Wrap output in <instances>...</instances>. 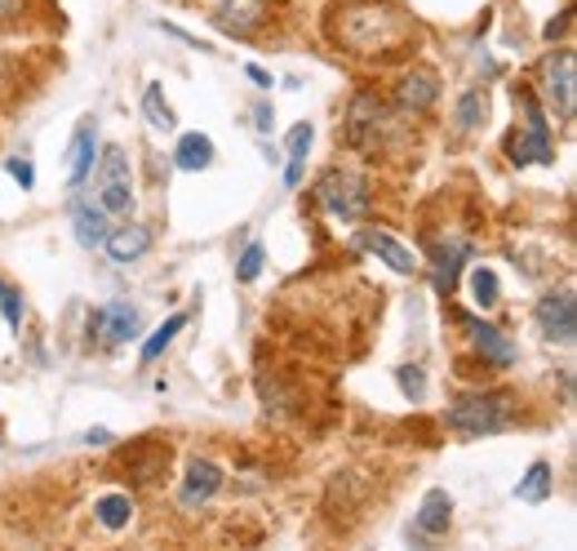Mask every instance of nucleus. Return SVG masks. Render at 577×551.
Segmentation results:
<instances>
[{
  "mask_svg": "<svg viewBox=\"0 0 577 551\" xmlns=\"http://www.w3.org/2000/svg\"><path fill=\"white\" fill-rule=\"evenodd\" d=\"M449 521H453V499H449L444 490H431V494L422 499V508H418V521H413V525H418L422 534H431V539H436V534H449Z\"/></svg>",
  "mask_w": 577,
  "mask_h": 551,
  "instance_id": "a211bd4d",
  "label": "nucleus"
},
{
  "mask_svg": "<svg viewBox=\"0 0 577 551\" xmlns=\"http://www.w3.org/2000/svg\"><path fill=\"white\" fill-rule=\"evenodd\" d=\"M143 111H147V125L151 129H174V111H169V98H165V89L160 85H147V94H143Z\"/></svg>",
  "mask_w": 577,
  "mask_h": 551,
  "instance_id": "393cba45",
  "label": "nucleus"
},
{
  "mask_svg": "<svg viewBox=\"0 0 577 551\" xmlns=\"http://www.w3.org/2000/svg\"><path fill=\"white\" fill-rule=\"evenodd\" d=\"M471 298H476L480 312H493V307H498L502 289H498V276H493L489 267H471Z\"/></svg>",
  "mask_w": 577,
  "mask_h": 551,
  "instance_id": "a878e982",
  "label": "nucleus"
},
{
  "mask_svg": "<svg viewBox=\"0 0 577 551\" xmlns=\"http://www.w3.org/2000/svg\"><path fill=\"white\" fill-rule=\"evenodd\" d=\"M485 120V94L480 89H467L462 98H458V129L467 134V129H476Z\"/></svg>",
  "mask_w": 577,
  "mask_h": 551,
  "instance_id": "bb28decb",
  "label": "nucleus"
},
{
  "mask_svg": "<svg viewBox=\"0 0 577 551\" xmlns=\"http://www.w3.org/2000/svg\"><path fill=\"white\" fill-rule=\"evenodd\" d=\"M107 254H111V263H120V267H129V263H138L147 249H151V232L143 227V223H125V227H116V232H107Z\"/></svg>",
  "mask_w": 577,
  "mask_h": 551,
  "instance_id": "ddd939ff",
  "label": "nucleus"
},
{
  "mask_svg": "<svg viewBox=\"0 0 577 551\" xmlns=\"http://www.w3.org/2000/svg\"><path fill=\"white\" fill-rule=\"evenodd\" d=\"M94 512H98L102 530H125V525L134 521V503H129L125 494H102V499L94 503Z\"/></svg>",
  "mask_w": 577,
  "mask_h": 551,
  "instance_id": "5701e85b",
  "label": "nucleus"
},
{
  "mask_svg": "<svg viewBox=\"0 0 577 551\" xmlns=\"http://www.w3.org/2000/svg\"><path fill=\"white\" fill-rule=\"evenodd\" d=\"M395 383H400V392L409 401H422L427 396V370H418V365H400L395 370Z\"/></svg>",
  "mask_w": 577,
  "mask_h": 551,
  "instance_id": "cd10ccee",
  "label": "nucleus"
},
{
  "mask_svg": "<svg viewBox=\"0 0 577 551\" xmlns=\"http://www.w3.org/2000/svg\"><path fill=\"white\" fill-rule=\"evenodd\" d=\"M311 138H315V129H311V120H297L293 129H288L285 147H288V169H285V187H302V169H306V151H311Z\"/></svg>",
  "mask_w": 577,
  "mask_h": 551,
  "instance_id": "6ab92c4d",
  "label": "nucleus"
},
{
  "mask_svg": "<svg viewBox=\"0 0 577 551\" xmlns=\"http://www.w3.org/2000/svg\"><path fill=\"white\" fill-rule=\"evenodd\" d=\"M0 312H4V325L18 329L22 325V303H18V289L9 281H0Z\"/></svg>",
  "mask_w": 577,
  "mask_h": 551,
  "instance_id": "c756f323",
  "label": "nucleus"
},
{
  "mask_svg": "<svg viewBox=\"0 0 577 551\" xmlns=\"http://www.w3.org/2000/svg\"><path fill=\"white\" fill-rule=\"evenodd\" d=\"M85 441H89V445H107V441H111V436H107V432H102V427H98V432H89V436H85Z\"/></svg>",
  "mask_w": 577,
  "mask_h": 551,
  "instance_id": "c9c22d12",
  "label": "nucleus"
},
{
  "mask_svg": "<svg viewBox=\"0 0 577 551\" xmlns=\"http://www.w3.org/2000/svg\"><path fill=\"white\" fill-rule=\"evenodd\" d=\"M569 22H574V9H565V13H560V22H547V40H556V36H560Z\"/></svg>",
  "mask_w": 577,
  "mask_h": 551,
  "instance_id": "2f4dec72",
  "label": "nucleus"
},
{
  "mask_svg": "<svg viewBox=\"0 0 577 551\" xmlns=\"http://www.w3.org/2000/svg\"><path fill=\"white\" fill-rule=\"evenodd\" d=\"M263 258H267V249L254 240V245L241 254V263H236V281H245V285H250V281H258V272H263Z\"/></svg>",
  "mask_w": 577,
  "mask_h": 551,
  "instance_id": "c85d7f7f",
  "label": "nucleus"
},
{
  "mask_svg": "<svg viewBox=\"0 0 577 551\" xmlns=\"http://www.w3.org/2000/svg\"><path fill=\"white\" fill-rule=\"evenodd\" d=\"M71 232H76V240H80L85 249H98V245L107 240V232H111V218H107L94 200H80V205L71 209Z\"/></svg>",
  "mask_w": 577,
  "mask_h": 551,
  "instance_id": "f3484780",
  "label": "nucleus"
},
{
  "mask_svg": "<svg viewBox=\"0 0 577 551\" xmlns=\"http://www.w3.org/2000/svg\"><path fill=\"white\" fill-rule=\"evenodd\" d=\"M516 499L520 503H547L551 499V463H534L525 476H520V485H516Z\"/></svg>",
  "mask_w": 577,
  "mask_h": 551,
  "instance_id": "4be33fe9",
  "label": "nucleus"
},
{
  "mask_svg": "<svg viewBox=\"0 0 577 551\" xmlns=\"http://www.w3.org/2000/svg\"><path fill=\"white\" fill-rule=\"evenodd\" d=\"M400 36H404V13L391 9L387 0H346L338 9V45L346 49L378 53Z\"/></svg>",
  "mask_w": 577,
  "mask_h": 551,
  "instance_id": "f257e3e1",
  "label": "nucleus"
},
{
  "mask_svg": "<svg viewBox=\"0 0 577 551\" xmlns=\"http://www.w3.org/2000/svg\"><path fill=\"white\" fill-rule=\"evenodd\" d=\"M250 80H254L258 89H272V76H267V71L258 67V62H250Z\"/></svg>",
  "mask_w": 577,
  "mask_h": 551,
  "instance_id": "473e14b6",
  "label": "nucleus"
},
{
  "mask_svg": "<svg viewBox=\"0 0 577 551\" xmlns=\"http://www.w3.org/2000/svg\"><path fill=\"white\" fill-rule=\"evenodd\" d=\"M183 325H187V316H183V312H174V316H169V321H165V325H160V329H156V334L143 343V365L160 361V356H165V347L178 338V329H183Z\"/></svg>",
  "mask_w": 577,
  "mask_h": 551,
  "instance_id": "b1692460",
  "label": "nucleus"
},
{
  "mask_svg": "<svg viewBox=\"0 0 577 551\" xmlns=\"http://www.w3.org/2000/svg\"><path fill=\"white\" fill-rule=\"evenodd\" d=\"M214 22H218L227 36L245 40V36H254V31L267 22V0H218Z\"/></svg>",
  "mask_w": 577,
  "mask_h": 551,
  "instance_id": "1a4fd4ad",
  "label": "nucleus"
},
{
  "mask_svg": "<svg viewBox=\"0 0 577 551\" xmlns=\"http://www.w3.org/2000/svg\"><path fill=\"white\" fill-rule=\"evenodd\" d=\"M102 325H107V343H134L138 338V312L129 303H111V307L89 316V334H98Z\"/></svg>",
  "mask_w": 577,
  "mask_h": 551,
  "instance_id": "2eb2a0df",
  "label": "nucleus"
},
{
  "mask_svg": "<svg viewBox=\"0 0 577 551\" xmlns=\"http://www.w3.org/2000/svg\"><path fill=\"white\" fill-rule=\"evenodd\" d=\"M94 151H98V129L94 120H80L76 134H71V165H67V183L71 187H85L89 174H94Z\"/></svg>",
  "mask_w": 577,
  "mask_h": 551,
  "instance_id": "f8f14e48",
  "label": "nucleus"
},
{
  "mask_svg": "<svg viewBox=\"0 0 577 551\" xmlns=\"http://www.w3.org/2000/svg\"><path fill=\"white\" fill-rule=\"evenodd\" d=\"M94 205L107 218H129L134 214V169L120 147H107L98 169H94Z\"/></svg>",
  "mask_w": 577,
  "mask_h": 551,
  "instance_id": "20e7f679",
  "label": "nucleus"
},
{
  "mask_svg": "<svg viewBox=\"0 0 577 551\" xmlns=\"http://www.w3.org/2000/svg\"><path fill=\"white\" fill-rule=\"evenodd\" d=\"M577 58L574 49H560V53H551L547 62H542V89H547V102H551V111L560 116V120H574L577 111Z\"/></svg>",
  "mask_w": 577,
  "mask_h": 551,
  "instance_id": "423d86ee",
  "label": "nucleus"
},
{
  "mask_svg": "<svg viewBox=\"0 0 577 551\" xmlns=\"http://www.w3.org/2000/svg\"><path fill=\"white\" fill-rule=\"evenodd\" d=\"M467 329H471V343H476V352H480L485 361H493V365H502V370H507V365H516V343H511V338H507L498 325L471 321Z\"/></svg>",
  "mask_w": 577,
  "mask_h": 551,
  "instance_id": "dca6fc26",
  "label": "nucleus"
},
{
  "mask_svg": "<svg viewBox=\"0 0 577 551\" xmlns=\"http://www.w3.org/2000/svg\"><path fill=\"white\" fill-rule=\"evenodd\" d=\"M440 98V80L431 76V71H409L400 85H395V102H400V111H431V102Z\"/></svg>",
  "mask_w": 577,
  "mask_h": 551,
  "instance_id": "4468645a",
  "label": "nucleus"
},
{
  "mask_svg": "<svg viewBox=\"0 0 577 551\" xmlns=\"http://www.w3.org/2000/svg\"><path fill=\"white\" fill-rule=\"evenodd\" d=\"M355 245H360V249H369L373 258H382V263H387L391 272H400V276H413V267H418V258H413V254H409L391 232L369 227V232H360V236H355Z\"/></svg>",
  "mask_w": 577,
  "mask_h": 551,
  "instance_id": "9d476101",
  "label": "nucleus"
},
{
  "mask_svg": "<svg viewBox=\"0 0 577 551\" xmlns=\"http://www.w3.org/2000/svg\"><path fill=\"white\" fill-rule=\"evenodd\" d=\"M462 263H467V245H458V240H444V245H436V254H431V267H436V289H440V294H449V289L458 285V272H462Z\"/></svg>",
  "mask_w": 577,
  "mask_h": 551,
  "instance_id": "412c9836",
  "label": "nucleus"
},
{
  "mask_svg": "<svg viewBox=\"0 0 577 551\" xmlns=\"http://www.w3.org/2000/svg\"><path fill=\"white\" fill-rule=\"evenodd\" d=\"M516 419V405L507 392H476V396H458L444 410V423L462 436H498L507 423Z\"/></svg>",
  "mask_w": 577,
  "mask_h": 551,
  "instance_id": "f03ea898",
  "label": "nucleus"
},
{
  "mask_svg": "<svg viewBox=\"0 0 577 551\" xmlns=\"http://www.w3.org/2000/svg\"><path fill=\"white\" fill-rule=\"evenodd\" d=\"M534 316H538L542 338H551V343H560V347H569V343L577 338V298H574V289L542 294V298H538V307H534Z\"/></svg>",
  "mask_w": 577,
  "mask_h": 551,
  "instance_id": "6e6552de",
  "label": "nucleus"
},
{
  "mask_svg": "<svg viewBox=\"0 0 577 551\" xmlns=\"http://www.w3.org/2000/svg\"><path fill=\"white\" fill-rule=\"evenodd\" d=\"M22 9V0H0V18H13Z\"/></svg>",
  "mask_w": 577,
  "mask_h": 551,
  "instance_id": "f704fd0d",
  "label": "nucleus"
},
{
  "mask_svg": "<svg viewBox=\"0 0 577 551\" xmlns=\"http://www.w3.org/2000/svg\"><path fill=\"white\" fill-rule=\"evenodd\" d=\"M516 107H520L525 129H516V138H511V160L516 165H551L556 160V142H551L547 107L538 102L534 89H516Z\"/></svg>",
  "mask_w": 577,
  "mask_h": 551,
  "instance_id": "7ed1b4c3",
  "label": "nucleus"
},
{
  "mask_svg": "<svg viewBox=\"0 0 577 551\" xmlns=\"http://www.w3.org/2000/svg\"><path fill=\"white\" fill-rule=\"evenodd\" d=\"M382 134H387V107H382V98L378 94H355V102L346 111V142L355 151H378Z\"/></svg>",
  "mask_w": 577,
  "mask_h": 551,
  "instance_id": "0eeeda50",
  "label": "nucleus"
},
{
  "mask_svg": "<svg viewBox=\"0 0 577 551\" xmlns=\"http://www.w3.org/2000/svg\"><path fill=\"white\" fill-rule=\"evenodd\" d=\"M254 125H258V129H272V107H258V116H254Z\"/></svg>",
  "mask_w": 577,
  "mask_h": 551,
  "instance_id": "72a5a7b5",
  "label": "nucleus"
},
{
  "mask_svg": "<svg viewBox=\"0 0 577 551\" xmlns=\"http://www.w3.org/2000/svg\"><path fill=\"white\" fill-rule=\"evenodd\" d=\"M209 160H214V142H209V134H183V138H178V147H174V165H178L183 174H201V169H209Z\"/></svg>",
  "mask_w": 577,
  "mask_h": 551,
  "instance_id": "aec40b11",
  "label": "nucleus"
},
{
  "mask_svg": "<svg viewBox=\"0 0 577 551\" xmlns=\"http://www.w3.org/2000/svg\"><path fill=\"white\" fill-rule=\"evenodd\" d=\"M218 490H223V468L196 459V463L187 468V481H183V490H178V503H183V508H201V503H209Z\"/></svg>",
  "mask_w": 577,
  "mask_h": 551,
  "instance_id": "9b49d317",
  "label": "nucleus"
},
{
  "mask_svg": "<svg viewBox=\"0 0 577 551\" xmlns=\"http://www.w3.org/2000/svg\"><path fill=\"white\" fill-rule=\"evenodd\" d=\"M4 169L13 174V183H18L22 191H27L31 183H36V169H31V160H18V156H9V160H4Z\"/></svg>",
  "mask_w": 577,
  "mask_h": 551,
  "instance_id": "7c9ffc66",
  "label": "nucleus"
},
{
  "mask_svg": "<svg viewBox=\"0 0 577 551\" xmlns=\"http://www.w3.org/2000/svg\"><path fill=\"white\" fill-rule=\"evenodd\" d=\"M320 205H324V214L338 218V223H360V218L369 214V187H364V178H355V174H324V183H320Z\"/></svg>",
  "mask_w": 577,
  "mask_h": 551,
  "instance_id": "39448f33",
  "label": "nucleus"
}]
</instances>
